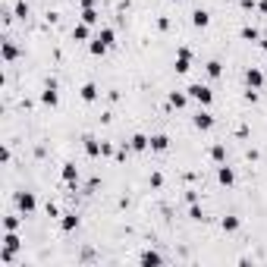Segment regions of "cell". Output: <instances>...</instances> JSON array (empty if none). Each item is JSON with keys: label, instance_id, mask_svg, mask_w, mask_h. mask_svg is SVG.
<instances>
[{"label": "cell", "instance_id": "1", "mask_svg": "<svg viewBox=\"0 0 267 267\" xmlns=\"http://www.w3.org/2000/svg\"><path fill=\"white\" fill-rule=\"evenodd\" d=\"M186 95L198 104V107H211V104H214V92H211L207 85H201V82H192V85L186 88Z\"/></svg>", "mask_w": 267, "mask_h": 267}, {"label": "cell", "instance_id": "2", "mask_svg": "<svg viewBox=\"0 0 267 267\" xmlns=\"http://www.w3.org/2000/svg\"><path fill=\"white\" fill-rule=\"evenodd\" d=\"M16 207H19L22 217H28V214H35V207H38V201H35V195L32 192H16Z\"/></svg>", "mask_w": 267, "mask_h": 267}, {"label": "cell", "instance_id": "3", "mask_svg": "<svg viewBox=\"0 0 267 267\" xmlns=\"http://www.w3.org/2000/svg\"><path fill=\"white\" fill-rule=\"evenodd\" d=\"M41 104L44 107H57L60 104V92H57V82H44V88H41Z\"/></svg>", "mask_w": 267, "mask_h": 267}, {"label": "cell", "instance_id": "4", "mask_svg": "<svg viewBox=\"0 0 267 267\" xmlns=\"http://www.w3.org/2000/svg\"><path fill=\"white\" fill-rule=\"evenodd\" d=\"M176 73H180V76H186L189 73V69H192V50L189 47H180V50H176Z\"/></svg>", "mask_w": 267, "mask_h": 267}, {"label": "cell", "instance_id": "5", "mask_svg": "<svg viewBox=\"0 0 267 267\" xmlns=\"http://www.w3.org/2000/svg\"><path fill=\"white\" fill-rule=\"evenodd\" d=\"M192 126H195V129H201V132L214 129V113H207V107H201V110L192 116Z\"/></svg>", "mask_w": 267, "mask_h": 267}, {"label": "cell", "instance_id": "6", "mask_svg": "<svg viewBox=\"0 0 267 267\" xmlns=\"http://www.w3.org/2000/svg\"><path fill=\"white\" fill-rule=\"evenodd\" d=\"M79 98H82L85 104H95V101L101 98V88H98L95 82H85V85L79 88Z\"/></svg>", "mask_w": 267, "mask_h": 267}, {"label": "cell", "instance_id": "7", "mask_svg": "<svg viewBox=\"0 0 267 267\" xmlns=\"http://www.w3.org/2000/svg\"><path fill=\"white\" fill-rule=\"evenodd\" d=\"M82 145H85V154H88V157H101V154H104V141H98L95 135H85Z\"/></svg>", "mask_w": 267, "mask_h": 267}, {"label": "cell", "instance_id": "8", "mask_svg": "<svg viewBox=\"0 0 267 267\" xmlns=\"http://www.w3.org/2000/svg\"><path fill=\"white\" fill-rule=\"evenodd\" d=\"M60 176H63V183H66L69 189H76V186H79V167H76V164H63Z\"/></svg>", "mask_w": 267, "mask_h": 267}, {"label": "cell", "instance_id": "9", "mask_svg": "<svg viewBox=\"0 0 267 267\" xmlns=\"http://www.w3.org/2000/svg\"><path fill=\"white\" fill-rule=\"evenodd\" d=\"M245 85H248V88H255V92H258V88H264V73H261L258 66L245 69Z\"/></svg>", "mask_w": 267, "mask_h": 267}, {"label": "cell", "instance_id": "10", "mask_svg": "<svg viewBox=\"0 0 267 267\" xmlns=\"http://www.w3.org/2000/svg\"><path fill=\"white\" fill-rule=\"evenodd\" d=\"M60 229H63V233H73V229H79V214H76V211L60 214Z\"/></svg>", "mask_w": 267, "mask_h": 267}, {"label": "cell", "instance_id": "11", "mask_svg": "<svg viewBox=\"0 0 267 267\" xmlns=\"http://www.w3.org/2000/svg\"><path fill=\"white\" fill-rule=\"evenodd\" d=\"M129 148L138 151V154H141V151H151V138H148V135H141V132H135V135L129 138Z\"/></svg>", "mask_w": 267, "mask_h": 267}, {"label": "cell", "instance_id": "12", "mask_svg": "<svg viewBox=\"0 0 267 267\" xmlns=\"http://www.w3.org/2000/svg\"><path fill=\"white\" fill-rule=\"evenodd\" d=\"M217 183H220V186H226V189L233 186V183H236V173H233V167L220 164V167H217Z\"/></svg>", "mask_w": 267, "mask_h": 267}, {"label": "cell", "instance_id": "13", "mask_svg": "<svg viewBox=\"0 0 267 267\" xmlns=\"http://www.w3.org/2000/svg\"><path fill=\"white\" fill-rule=\"evenodd\" d=\"M82 22H88V25H98V10H95V4H92V0H82Z\"/></svg>", "mask_w": 267, "mask_h": 267}, {"label": "cell", "instance_id": "14", "mask_svg": "<svg viewBox=\"0 0 267 267\" xmlns=\"http://www.w3.org/2000/svg\"><path fill=\"white\" fill-rule=\"evenodd\" d=\"M151 151H157V154H164V151H170V138H167L164 132H157V135H151Z\"/></svg>", "mask_w": 267, "mask_h": 267}, {"label": "cell", "instance_id": "15", "mask_svg": "<svg viewBox=\"0 0 267 267\" xmlns=\"http://www.w3.org/2000/svg\"><path fill=\"white\" fill-rule=\"evenodd\" d=\"M192 25H195V28H207V25H211V13L198 7V10L192 13Z\"/></svg>", "mask_w": 267, "mask_h": 267}, {"label": "cell", "instance_id": "16", "mask_svg": "<svg viewBox=\"0 0 267 267\" xmlns=\"http://www.w3.org/2000/svg\"><path fill=\"white\" fill-rule=\"evenodd\" d=\"M73 41H92V25H88V22L73 25Z\"/></svg>", "mask_w": 267, "mask_h": 267}, {"label": "cell", "instance_id": "17", "mask_svg": "<svg viewBox=\"0 0 267 267\" xmlns=\"http://www.w3.org/2000/svg\"><path fill=\"white\" fill-rule=\"evenodd\" d=\"M138 261H141V264H148V267H154V264H164V255L154 252V248H148V252H141V255H138Z\"/></svg>", "mask_w": 267, "mask_h": 267}, {"label": "cell", "instance_id": "18", "mask_svg": "<svg viewBox=\"0 0 267 267\" xmlns=\"http://www.w3.org/2000/svg\"><path fill=\"white\" fill-rule=\"evenodd\" d=\"M4 248H10V252H19V248H22V239L16 236V229H7V236H4Z\"/></svg>", "mask_w": 267, "mask_h": 267}, {"label": "cell", "instance_id": "19", "mask_svg": "<svg viewBox=\"0 0 267 267\" xmlns=\"http://www.w3.org/2000/svg\"><path fill=\"white\" fill-rule=\"evenodd\" d=\"M95 38H101L107 47H113V41H116V32H113L110 25H104V28H98V35H95Z\"/></svg>", "mask_w": 267, "mask_h": 267}, {"label": "cell", "instance_id": "20", "mask_svg": "<svg viewBox=\"0 0 267 267\" xmlns=\"http://www.w3.org/2000/svg\"><path fill=\"white\" fill-rule=\"evenodd\" d=\"M167 101H170V104L176 107V110H183V107H186V104H189L192 98H189V95H183V92H170V98H167Z\"/></svg>", "mask_w": 267, "mask_h": 267}, {"label": "cell", "instance_id": "21", "mask_svg": "<svg viewBox=\"0 0 267 267\" xmlns=\"http://www.w3.org/2000/svg\"><path fill=\"white\" fill-rule=\"evenodd\" d=\"M88 50H92V57H104V53L110 50V47H107L101 38H92V41H88Z\"/></svg>", "mask_w": 267, "mask_h": 267}, {"label": "cell", "instance_id": "22", "mask_svg": "<svg viewBox=\"0 0 267 267\" xmlns=\"http://www.w3.org/2000/svg\"><path fill=\"white\" fill-rule=\"evenodd\" d=\"M16 57H19V47H16L13 41H4V60H7V63H13Z\"/></svg>", "mask_w": 267, "mask_h": 267}, {"label": "cell", "instance_id": "23", "mask_svg": "<svg viewBox=\"0 0 267 267\" xmlns=\"http://www.w3.org/2000/svg\"><path fill=\"white\" fill-rule=\"evenodd\" d=\"M211 160H214V164H226V148L223 145H214L211 148Z\"/></svg>", "mask_w": 267, "mask_h": 267}, {"label": "cell", "instance_id": "24", "mask_svg": "<svg viewBox=\"0 0 267 267\" xmlns=\"http://www.w3.org/2000/svg\"><path fill=\"white\" fill-rule=\"evenodd\" d=\"M204 69H207V76H211V79H220V73H223V63H220V60H211Z\"/></svg>", "mask_w": 267, "mask_h": 267}, {"label": "cell", "instance_id": "25", "mask_svg": "<svg viewBox=\"0 0 267 267\" xmlns=\"http://www.w3.org/2000/svg\"><path fill=\"white\" fill-rule=\"evenodd\" d=\"M220 226H223V233H236V229H239V217H223Z\"/></svg>", "mask_w": 267, "mask_h": 267}, {"label": "cell", "instance_id": "26", "mask_svg": "<svg viewBox=\"0 0 267 267\" xmlns=\"http://www.w3.org/2000/svg\"><path fill=\"white\" fill-rule=\"evenodd\" d=\"M242 38H245V41H258L261 35H258V28H255V25H242Z\"/></svg>", "mask_w": 267, "mask_h": 267}, {"label": "cell", "instance_id": "27", "mask_svg": "<svg viewBox=\"0 0 267 267\" xmlns=\"http://www.w3.org/2000/svg\"><path fill=\"white\" fill-rule=\"evenodd\" d=\"M28 16V4L25 0H16V19H25Z\"/></svg>", "mask_w": 267, "mask_h": 267}, {"label": "cell", "instance_id": "28", "mask_svg": "<svg viewBox=\"0 0 267 267\" xmlns=\"http://www.w3.org/2000/svg\"><path fill=\"white\" fill-rule=\"evenodd\" d=\"M19 217H16V214H10V217H4V229H19Z\"/></svg>", "mask_w": 267, "mask_h": 267}, {"label": "cell", "instance_id": "29", "mask_svg": "<svg viewBox=\"0 0 267 267\" xmlns=\"http://www.w3.org/2000/svg\"><path fill=\"white\" fill-rule=\"evenodd\" d=\"M189 217H192V220H204V211H201L198 204L192 201V207H189Z\"/></svg>", "mask_w": 267, "mask_h": 267}, {"label": "cell", "instance_id": "30", "mask_svg": "<svg viewBox=\"0 0 267 267\" xmlns=\"http://www.w3.org/2000/svg\"><path fill=\"white\" fill-rule=\"evenodd\" d=\"M160 186H164V176H160V173H151V189H160Z\"/></svg>", "mask_w": 267, "mask_h": 267}, {"label": "cell", "instance_id": "31", "mask_svg": "<svg viewBox=\"0 0 267 267\" xmlns=\"http://www.w3.org/2000/svg\"><path fill=\"white\" fill-rule=\"evenodd\" d=\"M47 217H60V207L53 204V201H47Z\"/></svg>", "mask_w": 267, "mask_h": 267}, {"label": "cell", "instance_id": "32", "mask_svg": "<svg viewBox=\"0 0 267 267\" xmlns=\"http://www.w3.org/2000/svg\"><path fill=\"white\" fill-rule=\"evenodd\" d=\"M157 28H160V32L170 28V19H167V16H160V19H157Z\"/></svg>", "mask_w": 267, "mask_h": 267}, {"label": "cell", "instance_id": "33", "mask_svg": "<svg viewBox=\"0 0 267 267\" xmlns=\"http://www.w3.org/2000/svg\"><path fill=\"white\" fill-rule=\"evenodd\" d=\"M239 7H242V10H255L258 4H255V0H239Z\"/></svg>", "mask_w": 267, "mask_h": 267}, {"label": "cell", "instance_id": "34", "mask_svg": "<svg viewBox=\"0 0 267 267\" xmlns=\"http://www.w3.org/2000/svg\"><path fill=\"white\" fill-rule=\"evenodd\" d=\"M258 10H261V13L267 16V0H258Z\"/></svg>", "mask_w": 267, "mask_h": 267}, {"label": "cell", "instance_id": "35", "mask_svg": "<svg viewBox=\"0 0 267 267\" xmlns=\"http://www.w3.org/2000/svg\"><path fill=\"white\" fill-rule=\"evenodd\" d=\"M92 4H98V0H92Z\"/></svg>", "mask_w": 267, "mask_h": 267}, {"label": "cell", "instance_id": "36", "mask_svg": "<svg viewBox=\"0 0 267 267\" xmlns=\"http://www.w3.org/2000/svg\"><path fill=\"white\" fill-rule=\"evenodd\" d=\"M223 4H226V0H223Z\"/></svg>", "mask_w": 267, "mask_h": 267}]
</instances>
